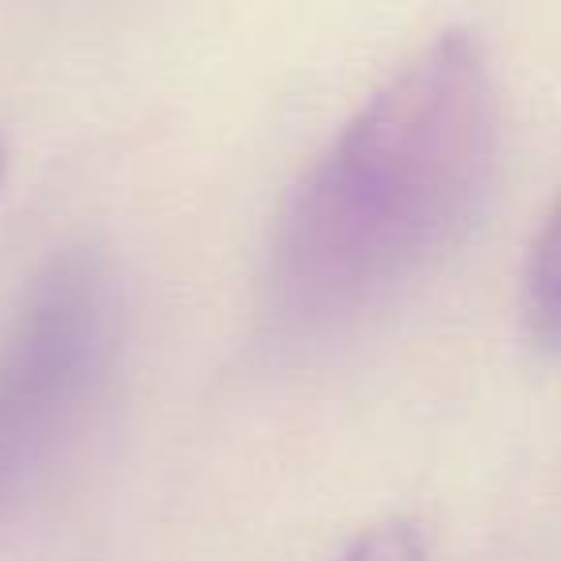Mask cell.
<instances>
[{"label": "cell", "mask_w": 561, "mask_h": 561, "mask_svg": "<svg viewBox=\"0 0 561 561\" xmlns=\"http://www.w3.org/2000/svg\"><path fill=\"white\" fill-rule=\"evenodd\" d=\"M496 165L484 47L446 32L343 127L280 211L270 312L331 335L392 300L466 234Z\"/></svg>", "instance_id": "cell-1"}, {"label": "cell", "mask_w": 561, "mask_h": 561, "mask_svg": "<svg viewBox=\"0 0 561 561\" xmlns=\"http://www.w3.org/2000/svg\"><path fill=\"white\" fill-rule=\"evenodd\" d=\"M124 297L96 247L55 254L0 335V515L12 512L85 427L108 389Z\"/></svg>", "instance_id": "cell-2"}, {"label": "cell", "mask_w": 561, "mask_h": 561, "mask_svg": "<svg viewBox=\"0 0 561 561\" xmlns=\"http://www.w3.org/2000/svg\"><path fill=\"white\" fill-rule=\"evenodd\" d=\"M523 320L542 351H561V196L546 216L523 273Z\"/></svg>", "instance_id": "cell-3"}, {"label": "cell", "mask_w": 561, "mask_h": 561, "mask_svg": "<svg viewBox=\"0 0 561 561\" xmlns=\"http://www.w3.org/2000/svg\"><path fill=\"white\" fill-rule=\"evenodd\" d=\"M335 561H427V538H423L420 523L385 519L362 530Z\"/></svg>", "instance_id": "cell-4"}, {"label": "cell", "mask_w": 561, "mask_h": 561, "mask_svg": "<svg viewBox=\"0 0 561 561\" xmlns=\"http://www.w3.org/2000/svg\"><path fill=\"white\" fill-rule=\"evenodd\" d=\"M0 173H4V147H0Z\"/></svg>", "instance_id": "cell-5"}]
</instances>
